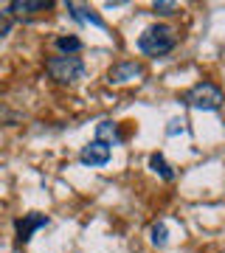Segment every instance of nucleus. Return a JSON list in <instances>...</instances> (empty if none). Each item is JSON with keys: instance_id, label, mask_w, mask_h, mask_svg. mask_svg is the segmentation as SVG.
I'll return each instance as SVG.
<instances>
[{"instance_id": "1", "label": "nucleus", "mask_w": 225, "mask_h": 253, "mask_svg": "<svg viewBox=\"0 0 225 253\" xmlns=\"http://www.w3.org/2000/svg\"><path fill=\"white\" fill-rule=\"evenodd\" d=\"M175 48H178V31L172 26H163V23L149 26L144 34L138 37V51L146 56H152V59L172 54Z\"/></svg>"}, {"instance_id": "2", "label": "nucleus", "mask_w": 225, "mask_h": 253, "mask_svg": "<svg viewBox=\"0 0 225 253\" xmlns=\"http://www.w3.org/2000/svg\"><path fill=\"white\" fill-rule=\"evenodd\" d=\"M183 101H186L191 110L211 113V110L223 107L225 93H223V87H220V84H214V82H197V84H191L189 90L183 93Z\"/></svg>"}, {"instance_id": "3", "label": "nucleus", "mask_w": 225, "mask_h": 253, "mask_svg": "<svg viewBox=\"0 0 225 253\" xmlns=\"http://www.w3.org/2000/svg\"><path fill=\"white\" fill-rule=\"evenodd\" d=\"M45 71L54 82L59 84H76V82L85 76V62L79 56H65V54H56L45 62Z\"/></svg>"}, {"instance_id": "4", "label": "nucleus", "mask_w": 225, "mask_h": 253, "mask_svg": "<svg viewBox=\"0 0 225 253\" xmlns=\"http://www.w3.org/2000/svg\"><path fill=\"white\" fill-rule=\"evenodd\" d=\"M79 161L85 163V166H107V161H110V146L101 144V141H90V144L82 146Z\"/></svg>"}, {"instance_id": "5", "label": "nucleus", "mask_w": 225, "mask_h": 253, "mask_svg": "<svg viewBox=\"0 0 225 253\" xmlns=\"http://www.w3.org/2000/svg\"><path fill=\"white\" fill-rule=\"evenodd\" d=\"M144 76V68L138 62H118L110 68L107 73V82L110 84H127V82H133V79H141Z\"/></svg>"}, {"instance_id": "6", "label": "nucleus", "mask_w": 225, "mask_h": 253, "mask_svg": "<svg viewBox=\"0 0 225 253\" xmlns=\"http://www.w3.org/2000/svg\"><path fill=\"white\" fill-rule=\"evenodd\" d=\"M45 225H48V217L45 214H26L23 219H17V242L26 245L37 228H45Z\"/></svg>"}, {"instance_id": "7", "label": "nucleus", "mask_w": 225, "mask_h": 253, "mask_svg": "<svg viewBox=\"0 0 225 253\" xmlns=\"http://www.w3.org/2000/svg\"><path fill=\"white\" fill-rule=\"evenodd\" d=\"M54 6L51 0H14L9 6L11 14H26V17H31V14H40V11H48Z\"/></svg>"}, {"instance_id": "8", "label": "nucleus", "mask_w": 225, "mask_h": 253, "mask_svg": "<svg viewBox=\"0 0 225 253\" xmlns=\"http://www.w3.org/2000/svg\"><path fill=\"white\" fill-rule=\"evenodd\" d=\"M68 11H71V17H73V20H79V23H90V26H96V28H104V20H101L93 9H90V6L68 3Z\"/></svg>"}, {"instance_id": "9", "label": "nucleus", "mask_w": 225, "mask_h": 253, "mask_svg": "<svg viewBox=\"0 0 225 253\" xmlns=\"http://www.w3.org/2000/svg\"><path fill=\"white\" fill-rule=\"evenodd\" d=\"M96 141L113 146V144H121V141H124V135L118 132V126L113 124V121H99V124H96Z\"/></svg>"}, {"instance_id": "10", "label": "nucleus", "mask_w": 225, "mask_h": 253, "mask_svg": "<svg viewBox=\"0 0 225 253\" xmlns=\"http://www.w3.org/2000/svg\"><path fill=\"white\" fill-rule=\"evenodd\" d=\"M56 51L59 54H65V56H76L82 51V40L79 37H73V34H65V37H56Z\"/></svg>"}, {"instance_id": "11", "label": "nucleus", "mask_w": 225, "mask_h": 253, "mask_svg": "<svg viewBox=\"0 0 225 253\" xmlns=\"http://www.w3.org/2000/svg\"><path fill=\"white\" fill-rule=\"evenodd\" d=\"M149 169H152L155 174H161L163 180H175V172H172V166L166 163V158H163L161 152L149 155Z\"/></svg>"}, {"instance_id": "12", "label": "nucleus", "mask_w": 225, "mask_h": 253, "mask_svg": "<svg viewBox=\"0 0 225 253\" xmlns=\"http://www.w3.org/2000/svg\"><path fill=\"white\" fill-rule=\"evenodd\" d=\"M149 236H152L155 248H166V242H169V231H166L163 222H155V225L149 228Z\"/></svg>"}, {"instance_id": "13", "label": "nucleus", "mask_w": 225, "mask_h": 253, "mask_svg": "<svg viewBox=\"0 0 225 253\" xmlns=\"http://www.w3.org/2000/svg\"><path fill=\"white\" fill-rule=\"evenodd\" d=\"M11 26H14V14H11L9 9H0V37L9 34Z\"/></svg>"}, {"instance_id": "14", "label": "nucleus", "mask_w": 225, "mask_h": 253, "mask_svg": "<svg viewBox=\"0 0 225 253\" xmlns=\"http://www.w3.org/2000/svg\"><path fill=\"white\" fill-rule=\"evenodd\" d=\"M155 14H163V17H169V14H178V3H163V0H158V3H152Z\"/></svg>"}, {"instance_id": "15", "label": "nucleus", "mask_w": 225, "mask_h": 253, "mask_svg": "<svg viewBox=\"0 0 225 253\" xmlns=\"http://www.w3.org/2000/svg\"><path fill=\"white\" fill-rule=\"evenodd\" d=\"M183 118H172L169 121V126H166V135H178V132H183Z\"/></svg>"}]
</instances>
